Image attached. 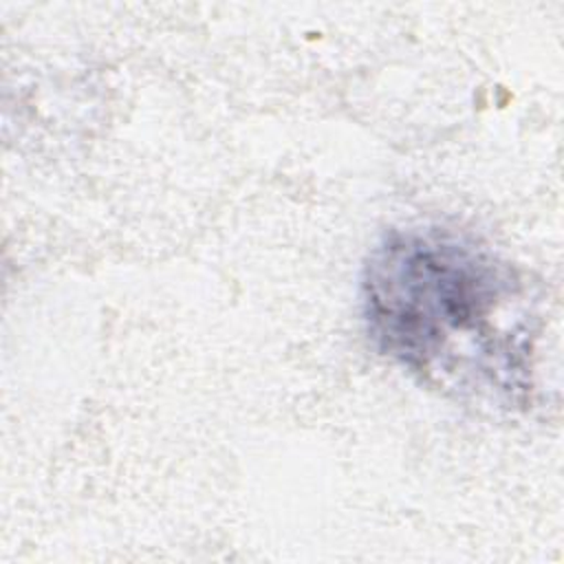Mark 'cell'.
I'll return each instance as SVG.
<instances>
[{
    "mask_svg": "<svg viewBox=\"0 0 564 564\" xmlns=\"http://www.w3.org/2000/svg\"><path fill=\"white\" fill-rule=\"evenodd\" d=\"M372 346L421 383L505 410L533 392L538 311L518 267L443 225L386 231L361 271Z\"/></svg>",
    "mask_w": 564,
    "mask_h": 564,
    "instance_id": "cell-1",
    "label": "cell"
}]
</instances>
